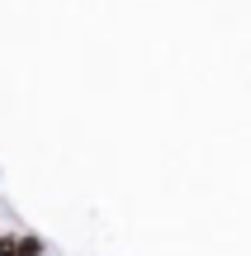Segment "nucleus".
<instances>
[{"mask_svg":"<svg viewBox=\"0 0 251 256\" xmlns=\"http://www.w3.org/2000/svg\"><path fill=\"white\" fill-rule=\"evenodd\" d=\"M14 256H47V242L38 232H14Z\"/></svg>","mask_w":251,"mask_h":256,"instance_id":"nucleus-1","label":"nucleus"},{"mask_svg":"<svg viewBox=\"0 0 251 256\" xmlns=\"http://www.w3.org/2000/svg\"><path fill=\"white\" fill-rule=\"evenodd\" d=\"M0 256H14V232H0Z\"/></svg>","mask_w":251,"mask_h":256,"instance_id":"nucleus-2","label":"nucleus"},{"mask_svg":"<svg viewBox=\"0 0 251 256\" xmlns=\"http://www.w3.org/2000/svg\"><path fill=\"white\" fill-rule=\"evenodd\" d=\"M0 232H5V218H0Z\"/></svg>","mask_w":251,"mask_h":256,"instance_id":"nucleus-3","label":"nucleus"}]
</instances>
